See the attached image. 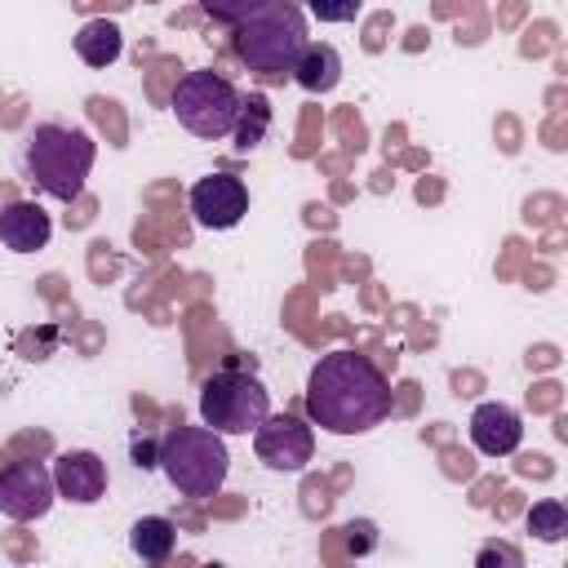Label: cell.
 I'll return each mask as SVG.
<instances>
[{
  "label": "cell",
  "mask_w": 568,
  "mask_h": 568,
  "mask_svg": "<svg viewBox=\"0 0 568 568\" xmlns=\"http://www.w3.org/2000/svg\"><path fill=\"white\" fill-rule=\"evenodd\" d=\"M390 382L359 351H328L306 373V417L328 435H364L390 417Z\"/></svg>",
  "instance_id": "6da1fadb"
},
{
  "label": "cell",
  "mask_w": 568,
  "mask_h": 568,
  "mask_svg": "<svg viewBox=\"0 0 568 568\" xmlns=\"http://www.w3.org/2000/svg\"><path fill=\"white\" fill-rule=\"evenodd\" d=\"M13 160H18V178L31 182L40 195H49L58 204H75L84 195L89 173H93L98 142L84 124L44 115V120L22 129Z\"/></svg>",
  "instance_id": "7a4b0ae2"
},
{
  "label": "cell",
  "mask_w": 568,
  "mask_h": 568,
  "mask_svg": "<svg viewBox=\"0 0 568 568\" xmlns=\"http://www.w3.org/2000/svg\"><path fill=\"white\" fill-rule=\"evenodd\" d=\"M306 44H311V36H306V13H302V4H293V0H271L266 9H257V13L244 18V22H235V31H231L235 58H240L248 71L271 75V80L288 75Z\"/></svg>",
  "instance_id": "3957f363"
},
{
  "label": "cell",
  "mask_w": 568,
  "mask_h": 568,
  "mask_svg": "<svg viewBox=\"0 0 568 568\" xmlns=\"http://www.w3.org/2000/svg\"><path fill=\"white\" fill-rule=\"evenodd\" d=\"M178 497H213L226 484L231 453L213 426H173L160 439V462H155Z\"/></svg>",
  "instance_id": "277c9868"
},
{
  "label": "cell",
  "mask_w": 568,
  "mask_h": 568,
  "mask_svg": "<svg viewBox=\"0 0 568 568\" xmlns=\"http://www.w3.org/2000/svg\"><path fill=\"white\" fill-rule=\"evenodd\" d=\"M271 413V390L257 373L244 368H217L200 386V422L217 435H253L257 422Z\"/></svg>",
  "instance_id": "5b68a950"
},
{
  "label": "cell",
  "mask_w": 568,
  "mask_h": 568,
  "mask_svg": "<svg viewBox=\"0 0 568 568\" xmlns=\"http://www.w3.org/2000/svg\"><path fill=\"white\" fill-rule=\"evenodd\" d=\"M235 111H240V89L217 75V71H186L173 89V115L186 133L217 142L231 138L235 129Z\"/></svg>",
  "instance_id": "8992f818"
},
{
  "label": "cell",
  "mask_w": 568,
  "mask_h": 568,
  "mask_svg": "<svg viewBox=\"0 0 568 568\" xmlns=\"http://www.w3.org/2000/svg\"><path fill=\"white\" fill-rule=\"evenodd\" d=\"M253 453L266 470L297 475L315 457V430L293 413H266L253 430Z\"/></svg>",
  "instance_id": "52a82bcc"
},
{
  "label": "cell",
  "mask_w": 568,
  "mask_h": 568,
  "mask_svg": "<svg viewBox=\"0 0 568 568\" xmlns=\"http://www.w3.org/2000/svg\"><path fill=\"white\" fill-rule=\"evenodd\" d=\"M58 488H53V470L44 462H9L0 470V515L18 519V524H31V519H44L49 506H53Z\"/></svg>",
  "instance_id": "ba28073f"
},
{
  "label": "cell",
  "mask_w": 568,
  "mask_h": 568,
  "mask_svg": "<svg viewBox=\"0 0 568 568\" xmlns=\"http://www.w3.org/2000/svg\"><path fill=\"white\" fill-rule=\"evenodd\" d=\"M186 204H191L195 226H204V231H231L248 213V186L235 173H204V178L191 182Z\"/></svg>",
  "instance_id": "9c48e42d"
},
{
  "label": "cell",
  "mask_w": 568,
  "mask_h": 568,
  "mask_svg": "<svg viewBox=\"0 0 568 568\" xmlns=\"http://www.w3.org/2000/svg\"><path fill=\"white\" fill-rule=\"evenodd\" d=\"M49 470H53L58 497L71 501V506H93V501L106 497L111 475H106V462H102L93 448H67V453L53 457Z\"/></svg>",
  "instance_id": "30bf717a"
},
{
  "label": "cell",
  "mask_w": 568,
  "mask_h": 568,
  "mask_svg": "<svg viewBox=\"0 0 568 568\" xmlns=\"http://www.w3.org/2000/svg\"><path fill=\"white\" fill-rule=\"evenodd\" d=\"M466 435L484 457H510L524 444V417H519V408H510L501 399H484V404H475Z\"/></svg>",
  "instance_id": "8fae6325"
},
{
  "label": "cell",
  "mask_w": 568,
  "mask_h": 568,
  "mask_svg": "<svg viewBox=\"0 0 568 568\" xmlns=\"http://www.w3.org/2000/svg\"><path fill=\"white\" fill-rule=\"evenodd\" d=\"M53 235V217L36 200H9L0 209V244L9 253H36Z\"/></svg>",
  "instance_id": "7c38bea8"
},
{
  "label": "cell",
  "mask_w": 568,
  "mask_h": 568,
  "mask_svg": "<svg viewBox=\"0 0 568 568\" xmlns=\"http://www.w3.org/2000/svg\"><path fill=\"white\" fill-rule=\"evenodd\" d=\"M288 75H293L306 93H333V89L342 84V53H337L333 44H324V40H320V44H306Z\"/></svg>",
  "instance_id": "4fadbf2b"
},
{
  "label": "cell",
  "mask_w": 568,
  "mask_h": 568,
  "mask_svg": "<svg viewBox=\"0 0 568 568\" xmlns=\"http://www.w3.org/2000/svg\"><path fill=\"white\" fill-rule=\"evenodd\" d=\"M75 53H80V62L84 67H111L120 53H124V31H120V22H111V18H89L80 31H75Z\"/></svg>",
  "instance_id": "5bb4252c"
},
{
  "label": "cell",
  "mask_w": 568,
  "mask_h": 568,
  "mask_svg": "<svg viewBox=\"0 0 568 568\" xmlns=\"http://www.w3.org/2000/svg\"><path fill=\"white\" fill-rule=\"evenodd\" d=\"M173 546H178L173 519H164V515H142V519L129 524V550H133L142 564H164V559L173 555Z\"/></svg>",
  "instance_id": "9a60e30c"
},
{
  "label": "cell",
  "mask_w": 568,
  "mask_h": 568,
  "mask_svg": "<svg viewBox=\"0 0 568 568\" xmlns=\"http://www.w3.org/2000/svg\"><path fill=\"white\" fill-rule=\"evenodd\" d=\"M266 133H271V102H266V93H240V111H235V129H231L235 146L253 151V146H262Z\"/></svg>",
  "instance_id": "2e32d148"
},
{
  "label": "cell",
  "mask_w": 568,
  "mask_h": 568,
  "mask_svg": "<svg viewBox=\"0 0 568 568\" xmlns=\"http://www.w3.org/2000/svg\"><path fill=\"white\" fill-rule=\"evenodd\" d=\"M528 532L537 537V541H546V546H555V541H564L568 537V506L564 501H555V497H546V501H537L532 510H528Z\"/></svg>",
  "instance_id": "e0dca14e"
},
{
  "label": "cell",
  "mask_w": 568,
  "mask_h": 568,
  "mask_svg": "<svg viewBox=\"0 0 568 568\" xmlns=\"http://www.w3.org/2000/svg\"><path fill=\"white\" fill-rule=\"evenodd\" d=\"M195 4L204 9V18H213V22H226V27H235V22L253 18L257 9H266L271 0H195Z\"/></svg>",
  "instance_id": "ac0fdd59"
},
{
  "label": "cell",
  "mask_w": 568,
  "mask_h": 568,
  "mask_svg": "<svg viewBox=\"0 0 568 568\" xmlns=\"http://www.w3.org/2000/svg\"><path fill=\"white\" fill-rule=\"evenodd\" d=\"M306 9L320 18V22H355L364 0H306Z\"/></svg>",
  "instance_id": "d6986e66"
},
{
  "label": "cell",
  "mask_w": 568,
  "mask_h": 568,
  "mask_svg": "<svg viewBox=\"0 0 568 568\" xmlns=\"http://www.w3.org/2000/svg\"><path fill=\"white\" fill-rule=\"evenodd\" d=\"M475 564H510V568H519V550H510V546H479Z\"/></svg>",
  "instance_id": "ffe728a7"
}]
</instances>
